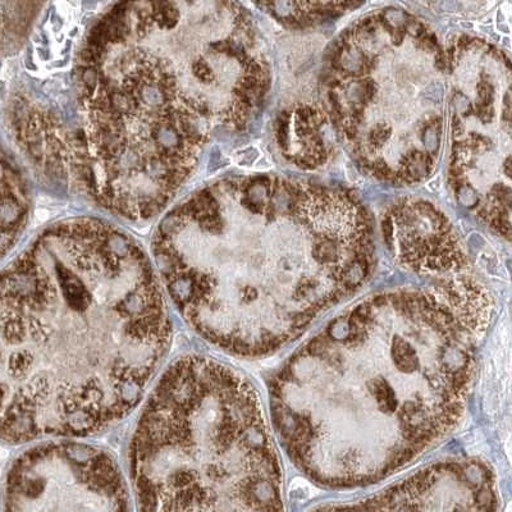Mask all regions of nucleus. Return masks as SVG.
I'll return each mask as SVG.
<instances>
[{
    "label": "nucleus",
    "instance_id": "f257e3e1",
    "mask_svg": "<svg viewBox=\"0 0 512 512\" xmlns=\"http://www.w3.org/2000/svg\"><path fill=\"white\" fill-rule=\"evenodd\" d=\"M250 18L233 3H120L82 41L73 123L24 137L96 203L130 219L175 198L218 128L242 130L265 93Z\"/></svg>",
    "mask_w": 512,
    "mask_h": 512
},
{
    "label": "nucleus",
    "instance_id": "39448f33",
    "mask_svg": "<svg viewBox=\"0 0 512 512\" xmlns=\"http://www.w3.org/2000/svg\"><path fill=\"white\" fill-rule=\"evenodd\" d=\"M4 512H131L111 452L75 441L29 448L9 468Z\"/></svg>",
    "mask_w": 512,
    "mask_h": 512
},
{
    "label": "nucleus",
    "instance_id": "9b49d317",
    "mask_svg": "<svg viewBox=\"0 0 512 512\" xmlns=\"http://www.w3.org/2000/svg\"><path fill=\"white\" fill-rule=\"evenodd\" d=\"M405 31L402 29H395L392 32V39L395 41V44H401V41L404 40Z\"/></svg>",
    "mask_w": 512,
    "mask_h": 512
},
{
    "label": "nucleus",
    "instance_id": "7ed1b4c3",
    "mask_svg": "<svg viewBox=\"0 0 512 512\" xmlns=\"http://www.w3.org/2000/svg\"><path fill=\"white\" fill-rule=\"evenodd\" d=\"M470 329L420 292L377 295L333 320L273 379V418L292 459L331 486L410 463L463 413Z\"/></svg>",
    "mask_w": 512,
    "mask_h": 512
},
{
    "label": "nucleus",
    "instance_id": "423d86ee",
    "mask_svg": "<svg viewBox=\"0 0 512 512\" xmlns=\"http://www.w3.org/2000/svg\"><path fill=\"white\" fill-rule=\"evenodd\" d=\"M493 477L475 461H450L411 475L356 504L318 512H496Z\"/></svg>",
    "mask_w": 512,
    "mask_h": 512
},
{
    "label": "nucleus",
    "instance_id": "9d476101",
    "mask_svg": "<svg viewBox=\"0 0 512 512\" xmlns=\"http://www.w3.org/2000/svg\"><path fill=\"white\" fill-rule=\"evenodd\" d=\"M382 230H383L384 240H386V244L388 246H392L393 245V226H392V218L391 217H386L383 219Z\"/></svg>",
    "mask_w": 512,
    "mask_h": 512
},
{
    "label": "nucleus",
    "instance_id": "0eeeda50",
    "mask_svg": "<svg viewBox=\"0 0 512 512\" xmlns=\"http://www.w3.org/2000/svg\"><path fill=\"white\" fill-rule=\"evenodd\" d=\"M29 213L30 195L24 177L0 145V260L20 240Z\"/></svg>",
    "mask_w": 512,
    "mask_h": 512
},
{
    "label": "nucleus",
    "instance_id": "6e6552de",
    "mask_svg": "<svg viewBox=\"0 0 512 512\" xmlns=\"http://www.w3.org/2000/svg\"><path fill=\"white\" fill-rule=\"evenodd\" d=\"M43 6L41 3H0V57L9 56L24 45Z\"/></svg>",
    "mask_w": 512,
    "mask_h": 512
},
{
    "label": "nucleus",
    "instance_id": "20e7f679",
    "mask_svg": "<svg viewBox=\"0 0 512 512\" xmlns=\"http://www.w3.org/2000/svg\"><path fill=\"white\" fill-rule=\"evenodd\" d=\"M140 512H283L281 472L253 386L199 354L173 361L128 448Z\"/></svg>",
    "mask_w": 512,
    "mask_h": 512
},
{
    "label": "nucleus",
    "instance_id": "f8f14e48",
    "mask_svg": "<svg viewBox=\"0 0 512 512\" xmlns=\"http://www.w3.org/2000/svg\"><path fill=\"white\" fill-rule=\"evenodd\" d=\"M504 169L506 172V176L510 177L511 176V159L510 158L506 160Z\"/></svg>",
    "mask_w": 512,
    "mask_h": 512
},
{
    "label": "nucleus",
    "instance_id": "1a4fd4ad",
    "mask_svg": "<svg viewBox=\"0 0 512 512\" xmlns=\"http://www.w3.org/2000/svg\"><path fill=\"white\" fill-rule=\"evenodd\" d=\"M391 136V128L390 127H387V126H384V125H381V126H376L373 128L372 132H370V135H369V141H370V144H372L373 146H379V145H382L383 143H386V141L388 140V137Z\"/></svg>",
    "mask_w": 512,
    "mask_h": 512
},
{
    "label": "nucleus",
    "instance_id": "f03ea898",
    "mask_svg": "<svg viewBox=\"0 0 512 512\" xmlns=\"http://www.w3.org/2000/svg\"><path fill=\"white\" fill-rule=\"evenodd\" d=\"M171 342L137 241L98 219L54 224L0 272V442L108 431L140 404Z\"/></svg>",
    "mask_w": 512,
    "mask_h": 512
}]
</instances>
